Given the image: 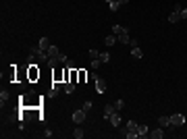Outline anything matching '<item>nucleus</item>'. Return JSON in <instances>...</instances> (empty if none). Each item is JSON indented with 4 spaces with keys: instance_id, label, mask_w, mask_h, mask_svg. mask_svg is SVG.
<instances>
[{
    "instance_id": "1",
    "label": "nucleus",
    "mask_w": 187,
    "mask_h": 139,
    "mask_svg": "<svg viewBox=\"0 0 187 139\" xmlns=\"http://www.w3.org/2000/svg\"><path fill=\"white\" fill-rule=\"evenodd\" d=\"M112 33L118 37V42H121V44H129V42H131V37H129V29H127V27L112 25Z\"/></svg>"
},
{
    "instance_id": "2",
    "label": "nucleus",
    "mask_w": 187,
    "mask_h": 139,
    "mask_svg": "<svg viewBox=\"0 0 187 139\" xmlns=\"http://www.w3.org/2000/svg\"><path fill=\"white\" fill-rule=\"evenodd\" d=\"M171 125H173V127H183V125H185V116L181 114V112L171 114Z\"/></svg>"
},
{
    "instance_id": "3",
    "label": "nucleus",
    "mask_w": 187,
    "mask_h": 139,
    "mask_svg": "<svg viewBox=\"0 0 187 139\" xmlns=\"http://www.w3.org/2000/svg\"><path fill=\"white\" fill-rule=\"evenodd\" d=\"M85 116H87V112H85L83 108H79V110H75V112H73L71 118H73V123H75V125H81L83 120H85Z\"/></svg>"
},
{
    "instance_id": "4",
    "label": "nucleus",
    "mask_w": 187,
    "mask_h": 139,
    "mask_svg": "<svg viewBox=\"0 0 187 139\" xmlns=\"http://www.w3.org/2000/svg\"><path fill=\"white\" fill-rule=\"evenodd\" d=\"M108 123L112 125V127H121V110H117V112H112V114L108 116Z\"/></svg>"
},
{
    "instance_id": "5",
    "label": "nucleus",
    "mask_w": 187,
    "mask_h": 139,
    "mask_svg": "<svg viewBox=\"0 0 187 139\" xmlns=\"http://www.w3.org/2000/svg\"><path fill=\"white\" fill-rule=\"evenodd\" d=\"M117 42H118V37H117L115 33H110V35H106V37H104V44H106L108 48H112L115 44H117Z\"/></svg>"
},
{
    "instance_id": "6",
    "label": "nucleus",
    "mask_w": 187,
    "mask_h": 139,
    "mask_svg": "<svg viewBox=\"0 0 187 139\" xmlns=\"http://www.w3.org/2000/svg\"><path fill=\"white\" fill-rule=\"evenodd\" d=\"M112 112H117V106L115 104H104V118L108 120V116L112 114Z\"/></svg>"
},
{
    "instance_id": "7",
    "label": "nucleus",
    "mask_w": 187,
    "mask_h": 139,
    "mask_svg": "<svg viewBox=\"0 0 187 139\" xmlns=\"http://www.w3.org/2000/svg\"><path fill=\"white\" fill-rule=\"evenodd\" d=\"M150 137L152 139H162L164 137V129L158 127V129H154V131H150Z\"/></svg>"
},
{
    "instance_id": "8",
    "label": "nucleus",
    "mask_w": 187,
    "mask_h": 139,
    "mask_svg": "<svg viewBox=\"0 0 187 139\" xmlns=\"http://www.w3.org/2000/svg\"><path fill=\"white\" fill-rule=\"evenodd\" d=\"M96 92H98V93H104L106 92V83H104V79H100V77L96 79Z\"/></svg>"
},
{
    "instance_id": "9",
    "label": "nucleus",
    "mask_w": 187,
    "mask_h": 139,
    "mask_svg": "<svg viewBox=\"0 0 187 139\" xmlns=\"http://www.w3.org/2000/svg\"><path fill=\"white\" fill-rule=\"evenodd\" d=\"M158 125H160V127H173V125H171V116H158Z\"/></svg>"
},
{
    "instance_id": "10",
    "label": "nucleus",
    "mask_w": 187,
    "mask_h": 139,
    "mask_svg": "<svg viewBox=\"0 0 187 139\" xmlns=\"http://www.w3.org/2000/svg\"><path fill=\"white\" fill-rule=\"evenodd\" d=\"M58 54H60L58 46H54V44H52V46L48 48V56H50V58H58Z\"/></svg>"
},
{
    "instance_id": "11",
    "label": "nucleus",
    "mask_w": 187,
    "mask_h": 139,
    "mask_svg": "<svg viewBox=\"0 0 187 139\" xmlns=\"http://www.w3.org/2000/svg\"><path fill=\"white\" fill-rule=\"evenodd\" d=\"M37 46L42 48V50H46V52H48V48L52 46V44H50V40H48V37H40V42H37Z\"/></svg>"
},
{
    "instance_id": "12",
    "label": "nucleus",
    "mask_w": 187,
    "mask_h": 139,
    "mask_svg": "<svg viewBox=\"0 0 187 139\" xmlns=\"http://www.w3.org/2000/svg\"><path fill=\"white\" fill-rule=\"evenodd\" d=\"M137 133H139V137H148V135H150V127H148V125H139V127H137Z\"/></svg>"
},
{
    "instance_id": "13",
    "label": "nucleus",
    "mask_w": 187,
    "mask_h": 139,
    "mask_svg": "<svg viewBox=\"0 0 187 139\" xmlns=\"http://www.w3.org/2000/svg\"><path fill=\"white\" fill-rule=\"evenodd\" d=\"M62 89H65V93H73V92H75V83H73V81H67Z\"/></svg>"
},
{
    "instance_id": "14",
    "label": "nucleus",
    "mask_w": 187,
    "mask_h": 139,
    "mask_svg": "<svg viewBox=\"0 0 187 139\" xmlns=\"http://www.w3.org/2000/svg\"><path fill=\"white\" fill-rule=\"evenodd\" d=\"M179 21H181V15H179V12H171V17H168V23H179Z\"/></svg>"
},
{
    "instance_id": "15",
    "label": "nucleus",
    "mask_w": 187,
    "mask_h": 139,
    "mask_svg": "<svg viewBox=\"0 0 187 139\" xmlns=\"http://www.w3.org/2000/svg\"><path fill=\"white\" fill-rule=\"evenodd\" d=\"M6 102H9V92H4V89H2V92H0V106L4 108Z\"/></svg>"
},
{
    "instance_id": "16",
    "label": "nucleus",
    "mask_w": 187,
    "mask_h": 139,
    "mask_svg": "<svg viewBox=\"0 0 187 139\" xmlns=\"http://www.w3.org/2000/svg\"><path fill=\"white\" fill-rule=\"evenodd\" d=\"M108 9H110L112 12H117L118 9H121V2H118V0H112V2H108Z\"/></svg>"
},
{
    "instance_id": "17",
    "label": "nucleus",
    "mask_w": 187,
    "mask_h": 139,
    "mask_svg": "<svg viewBox=\"0 0 187 139\" xmlns=\"http://www.w3.org/2000/svg\"><path fill=\"white\" fill-rule=\"evenodd\" d=\"M29 77H31V79H35V77H40V71L35 69V64H34V62H31V67H29Z\"/></svg>"
},
{
    "instance_id": "18",
    "label": "nucleus",
    "mask_w": 187,
    "mask_h": 139,
    "mask_svg": "<svg viewBox=\"0 0 187 139\" xmlns=\"http://www.w3.org/2000/svg\"><path fill=\"white\" fill-rule=\"evenodd\" d=\"M83 135H85V131H83L81 127H77L75 131H73V137L75 139H83Z\"/></svg>"
},
{
    "instance_id": "19",
    "label": "nucleus",
    "mask_w": 187,
    "mask_h": 139,
    "mask_svg": "<svg viewBox=\"0 0 187 139\" xmlns=\"http://www.w3.org/2000/svg\"><path fill=\"white\" fill-rule=\"evenodd\" d=\"M131 56H133V58H141V56H143V52L139 50V46H135L133 50H131Z\"/></svg>"
},
{
    "instance_id": "20",
    "label": "nucleus",
    "mask_w": 187,
    "mask_h": 139,
    "mask_svg": "<svg viewBox=\"0 0 187 139\" xmlns=\"http://www.w3.org/2000/svg\"><path fill=\"white\" fill-rule=\"evenodd\" d=\"M98 58H100V60H102V64H104V62L110 60V52H106V50H104V52H100V56H98Z\"/></svg>"
},
{
    "instance_id": "21",
    "label": "nucleus",
    "mask_w": 187,
    "mask_h": 139,
    "mask_svg": "<svg viewBox=\"0 0 187 139\" xmlns=\"http://www.w3.org/2000/svg\"><path fill=\"white\" fill-rule=\"evenodd\" d=\"M125 127H127V131H137V127H139V125H137L135 120H129V123L125 125Z\"/></svg>"
},
{
    "instance_id": "22",
    "label": "nucleus",
    "mask_w": 187,
    "mask_h": 139,
    "mask_svg": "<svg viewBox=\"0 0 187 139\" xmlns=\"http://www.w3.org/2000/svg\"><path fill=\"white\" fill-rule=\"evenodd\" d=\"M48 67H52V69H54V67H58L60 62H58V58H48V62H46Z\"/></svg>"
},
{
    "instance_id": "23",
    "label": "nucleus",
    "mask_w": 187,
    "mask_h": 139,
    "mask_svg": "<svg viewBox=\"0 0 187 139\" xmlns=\"http://www.w3.org/2000/svg\"><path fill=\"white\" fill-rule=\"evenodd\" d=\"M58 62H60V64H67V62H69L67 54H62V52H60V54H58Z\"/></svg>"
},
{
    "instance_id": "24",
    "label": "nucleus",
    "mask_w": 187,
    "mask_h": 139,
    "mask_svg": "<svg viewBox=\"0 0 187 139\" xmlns=\"http://www.w3.org/2000/svg\"><path fill=\"white\" fill-rule=\"evenodd\" d=\"M92 67H94V69H100V67H102V60H100V58H94V60H92Z\"/></svg>"
},
{
    "instance_id": "25",
    "label": "nucleus",
    "mask_w": 187,
    "mask_h": 139,
    "mask_svg": "<svg viewBox=\"0 0 187 139\" xmlns=\"http://www.w3.org/2000/svg\"><path fill=\"white\" fill-rule=\"evenodd\" d=\"M115 106H117V110H123V108H125V100H117Z\"/></svg>"
},
{
    "instance_id": "26",
    "label": "nucleus",
    "mask_w": 187,
    "mask_h": 139,
    "mask_svg": "<svg viewBox=\"0 0 187 139\" xmlns=\"http://www.w3.org/2000/svg\"><path fill=\"white\" fill-rule=\"evenodd\" d=\"M81 108H83V110H85V112H90V110H92V102L87 100V102H85V104H83Z\"/></svg>"
},
{
    "instance_id": "27",
    "label": "nucleus",
    "mask_w": 187,
    "mask_h": 139,
    "mask_svg": "<svg viewBox=\"0 0 187 139\" xmlns=\"http://www.w3.org/2000/svg\"><path fill=\"white\" fill-rule=\"evenodd\" d=\"M90 56H92V60H94V58L100 56V52H98V50H90Z\"/></svg>"
},
{
    "instance_id": "28",
    "label": "nucleus",
    "mask_w": 187,
    "mask_h": 139,
    "mask_svg": "<svg viewBox=\"0 0 187 139\" xmlns=\"http://www.w3.org/2000/svg\"><path fill=\"white\" fill-rule=\"evenodd\" d=\"M85 77H87V73H85V71H79V79H81V81H83Z\"/></svg>"
},
{
    "instance_id": "29",
    "label": "nucleus",
    "mask_w": 187,
    "mask_h": 139,
    "mask_svg": "<svg viewBox=\"0 0 187 139\" xmlns=\"http://www.w3.org/2000/svg\"><path fill=\"white\" fill-rule=\"evenodd\" d=\"M181 9H183L181 4H175V9H173V11H175V12H179V15H181Z\"/></svg>"
},
{
    "instance_id": "30",
    "label": "nucleus",
    "mask_w": 187,
    "mask_h": 139,
    "mask_svg": "<svg viewBox=\"0 0 187 139\" xmlns=\"http://www.w3.org/2000/svg\"><path fill=\"white\" fill-rule=\"evenodd\" d=\"M181 19H187V9H181Z\"/></svg>"
},
{
    "instance_id": "31",
    "label": "nucleus",
    "mask_w": 187,
    "mask_h": 139,
    "mask_svg": "<svg viewBox=\"0 0 187 139\" xmlns=\"http://www.w3.org/2000/svg\"><path fill=\"white\" fill-rule=\"evenodd\" d=\"M118 2H121V4H127V2H129V0H118Z\"/></svg>"
},
{
    "instance_id": "32",
    "label": "nucleus",
    "mask_w": 187,
    "mask_h": 139,
    "mask_svg": "<svg viewBox=\"0 0 187 139\" xmlns=\"http://www.w3.org/2000/svg\"><path fill=\"white\" fill-rule=\"evenodd\" d=\"M104 2H112V0H104Z\"/></svg>"
}]
</instances>
